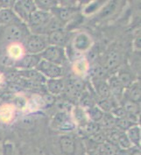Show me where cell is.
Listing matches in <instances>:
<instances>
[{"label":"cell","mask_w":141,"mask_h":155,"mask_svg":"<svg viewBox=\"0 0 141 155\" xmlns=\"http://www.w3.org/2000/svg\"><path fill=\"white\" fill-rule=\"evenodd\" d=\"M3 78H4V77H3V75L0 74V83H1V82H2V81H3Z\"/></svg>","instance_id":"b9f144b4"},{"label":"cell","mask_w":141,"mask_h":155,"mask_svg":"<svg viewBox=\"0 0 141 155\" xmlns=\"http://www.w3.org/2000/svg\"><path fill=\"white\" fill-rule=\"evenodd\" d=\"M99 106L104 110H110L111 109V104L107 99H103L99 103Z\"/></svg>","instance_id":"d590c367"},{"label":"cell","mask_w":141,"mask_h":155,"mask_svg":"<svg viewBox=\"0 0 141 155\" xmlns=\"http://www.w3.org/2000/svg\"><path fill=\"white\" fill-rule=\"evenodd\" d=\"M12 19H13V14L10 10L4 9L0 11V21H2L3 23H9Z\"/></svg>","instance_id":"d6986e66"},{"label":"cell","mask_w":141,"mask_h":155,"mask_svg":"<svg viewBox=\"0 0 141 155\" xmlns=\"http://www.w3.org/2000/svg\"><path fill=\"white\" fill-rule=\"evenodd\" d=\"M90 117H91L92 120L94 121H99L103 118V111L97 107H91V109L90 110Z\"/></svg>","instance_id":"44dd1931"},{"label":"cell","mask_w":141,"mask_h":155,"mask_svg":"<svg viewBox=\"0 0 141 155\" xmlns=\"http://www.w3.org/2000/svg\"><path fill=\"white\" fill-rule=\"evenodd\" d=\"M54 121L56 123H58L59 124H61V126L62 127L65 124L68 122L67 121V116L64 113H59L56 117H55V118H54Z\"/></svg>","instance_id":"f546056e"},{"label":"cell","mask_w":141,"mask_h":155,"mask_svg":"<svg viewBox=\"0 0 141 155\" xmlns=\"http://www.w3.org/2000/svg\"><path fill=\"white\" fill-rule=\"evenodd\" d=\"M109 88H110V92L112 91L115 95L121 94L122 93V90H123V87H122L121 83L118 81L117 77H112V78H110Z\"/></svg>","instance_id":"e0dca14e"},{"label":"cell","mask_w":141,"mask_h":155,"mask_svg":"<svg viewBox=\"0 0 141 155\" xmlns=\"http://www.w3.org/2000/svg\"><path fill=\"white\" fill-rule=\"evenodd\" d=\"M128 139L130 140L131 144H134L137 147H139L140 145V129L137 126L132 127L128 131Z\"/></svg>","instance_id":"8fae6325"},{"label":"cell","mask_w":141,"mask_h":155,"mask_svg":"<svg viewBox=\"0 0 141 155\" xmlns=\"http://www.w3.org/2000/svg\"><path fill=\"white\" fill-rule=\"evenodd\" d=\"M103 152L106 155H116L117 153L116 147L112 144H108V143L103 145Z\"/></svg>","instance_id":"4316f807"},{"label":"cell","mask_w":141,"mask_h":155,"mask_svg":"<svg viewBox=\"0 0 141 155\" xmlns=\"http://www.w3.org/2000/svg\"><path fill=\"white\" fill-rule=\"evenodd\" d=\"M118 81L121 83L122 87H129L132 83V77L130 74L128 73H122L118 76Z\"/></svg>","instance_id":"7402d4cb"},{"label":"cell","mask_w":141,"mask_h":155,"mask_svg":"<svg viewBox=\"0 0 141 155\" xmlns=\"http://www.w3.org/2000/svg\"><path fill=\"white\" fill-rule=\"evenodd\" d=\"M118 61H119V54L116 51H110L106 57V61H105L106 67L110 69H112L117 66Z\"/></svg>","instance_id":"5bb4252c"},{"label":"cell","mask_w":141,"mask_h":155,"mask_svg":"<svg viewBox=\"0 0 141 155\" xmlns=\"http://www.w3.org/2000/svg\"><path fill=\"white\" fill-rule=\"evenodd\" d=\"M39 62L38 57L35 56H26L22 60V64L25 68H31Z\"/></svg>","instance_id":"cb8c5ba5"},{"label":"cell","mask_w":141,"mask_h":155,"mask_svg":"<svg viewBox=\"0 0 141 155\" xmlns=\"http://www.w3.org/2000/svg\"><path fill=\"white\" fill-rule=\"evenodd\" d=\"M99 130V125L98 124H87V126H86V131H88L89 133H97V131Z\"/></svg>","instance_id":"d6a6232c"},{"label":"cell","mask_w":141,"mask_h":155,"mask_svg":"<svg viewBox=\"0 0 141 155\" xmlns=\"http://www.w3.org/2000/svg\"><path fill=\"white\" fill-rule=\"evenodd\" d=\"M70 12L68 11V10H67V9H63V10H61V12H60V13H59V16L60 18H61V19H63V20H67V18H69V17H70Z\"/></svg>","instance_id":"8d00e7d4"},{"label":"cell","mask_w":141,"mask_h":155,"mask_svg":"<svg viewBox=\"0 0 141 155\" xmlns=\"http://www.w3.org/2000/svg\"><path fill=\"white\" fill-rule=\"evenodd\" d=\"M38 2L41 5H49L51 4V1H38Z\"/></svg>","instance_id":"ab89813d"},{"label":"cell","mask_w":141,"mask_h":155,"mask_svg":"<svg viewBox=\"0 0 141 155\" xmlns=\"http://www.w3.org/2000/svg\"><path fill=\"white\" fill-rule=\"evenodd\" d=\"M5 37L9 41H19L22 38V30L15 25H9L5 31Z\"/></svg>","instance_id":"8992f818"},{"label":"cell","mask_w":141,"mask_h":155,"mask_svg":"<svg viewBox=\"0 0 141 155\" xmlns=\"http://www.w3.org/2000/svg\"><path fill=\"white\" fill-rule=\"evenodd\" d=\"M132 155H140V152L139 151V150H136V151H134L133 153V154Z\"/></svg>","instance_id":"60d3db41"},{"label":"cell","mask_w":141,"mask_h":155,"mask_svg":"<svg viewBox=\"0 0 141 155\" xmlns=\"http://www.w3.org/2000/svg\"><path fill=\"white\" fill-rule=\"evenodd\" d=\"M92 74L97 79V80H100L102 79L103 76H105L106 74V70L104 68L101 67V66H97V67H95L92 70Z\"/></svg>","instance_id":"d4e9b609"},{"label":"cell","mask_w":141,"mask_h":155,"mask_svg":"<svg viewBox=\"0 0 141 155\" xmlns=\"http://www.w3.org/2000/svg\"><path fill=\"white\" fill-rule=\"evenodd\" d=\"M129 96L132 102H139L140 100V87L139 84H135L129 91Z\"/></svg>","instance_id":"ac0fdd59"},{"label":"cell","mask_w":141,"mask_h":155,"mask_svg":"<svg viewBox=\"0 0 141 155\" xmlns=\"http://www.w3.org/2000/svg\"><path fill=\"white\" fill-rule=\"evenodd\" d=\"M26 48L30 53H40L46 48V42L40 36H32L27 41Z\"/></svg>","instance_id":"277c9868"},{"label":"cell","mask_w":141,"mask_h":155,"mask_svg":"<svg viewBox=\"0 0 141 155\" xmlns=\"http://www.w3.org/2000/svg\"><path fill=\"white\" fill-rule=\"evenodd\" d=\"M74 69L75 73H77L78 74H83L88 69V62L86 61H79L75 62V64L74 65Z\"/></svg>","instance_id":"ffe728a7"},{"label":"cell","mask_w":141,"mask_h":155,"mask_svg":"<svg viewBox=\"0 0 141 155\" xmlns=\"http://www.w3.org/2000/svg\"><path fill=\"white\" fill-rule=\"evenodd\" d=\"M90 41L89 37L85 34H80L75 38V46L78 50H85L90 47Z\"/></svg>","instance_id":"7c38bea8"},{"label":"cell","mask_w":141,"mask_h":155,"mask_svg":"<svg viewBox=\"0 0 141 155\" xmlns=\"http://www.w3.org/2000/svg\"><path fill=\"white\" fill-rule=\"evenodd\" d=\"M33 120L32 118H30V117H25V118L21 120V124H24L25 126H29V125L33 124Z\"/></svg>","instance_id":"f35d334b"},{"label":"cell","mask_w":141,"mask_h":155,"mask_svg":"<svg viewBox=\"0 0 141 155\" xmlns=\"http://www.w3.org/2000/svg\"><path fill=\"white\" fill-rule=\"evenodd\" d=\"M112 113L114 115H116V117H121V118L125 117V116H126V111L124 110V108H116V109H114L112 110Z\"/></svg>","instance_id":"e575fe53"},{"label":"cell","mask_w":141,"mask_h":155,"mask_svg":"<svg viewBox=\"0 0 141 155\" xmlns=\"http://www.w3.org/2000/svg\"><path fill=\"white\" fill-rule=\"evenodd\" d=\"M14 107L11 104H3L0 106V122L9 123L14 117Z\"/></svg>","instance_id":"ba28073f"},{"label":"cell","mask_w":141,"mask_h":155,"mask_svg":"<svg viewBox=\"0 0 141 155\" xmlns=\"http://www.w3.org/2000/svg\"><path fill=\"white\" fill-rule=\"evenodd\" d=\"M125 111L127 112H130V113H134L135 110H137V106L136 104L133 103V102H127L126 104H125V108H124Z\"/></svg>","instance_id":"1f68e13d"},{"label":"cell","mask_w":141,"mask_h":155,"mask_svg":"<svg viewBox=\"0 0 141 155\" xmlns=\"http://www.w3.org/2000/svg\"><path fill=\"white\" fill-rule=\"evenodd\" d=\"M116 122L115 118L111 115H105L103 117V124L106 128H113Z\"/></svg>","instance_id":"603a6c76"},{"label":"cell","mask_w":141,"mask_h":155,"mask_svg":"<svg viewBox=\"0 0 141 155\" xmlns=\"http://www.w3.org/2000/svg\"><path fill=\"white\" fill-rule=\"evenodd\" d=\"M9 55L12 59H20L23 56L24 54V48L23 47L18 43H11L7 48Z\"/></svg>","instance_id":"9c48e42d"},{"label":"cell","mask_w":141,"mask_h":155,"mask_svg":"<svg viewBox=\"0 0 141 155\" xmlns=\"http://www.w3.org/2000/svg\"><path fill=\"white\" fill-rule=\"evenodd\" d=\"M45 61L53 64H60L63 60V52L56 47H50L42 54Z\"/></svg>","instance_id":"7a4b0ae2"},{"label":"cell","mask_w":141,"mask_h":155,"mask_svg":"<svg viewBox=\"0 0 141 155\" xmlns=\"http://www.w3.org/2000/svg\"><path fill=\"white\" fill-rule=\"evenodd\" d=\"M97 90L100 97L103 99H107L110 95V90L109 88V85L104 82H98L97 85Z\"/></svg>","instance_id":"2e32d148"},{"label":"cell","mask_w":141,"mask_h":155,"mask_svg":"<svg viewBox=\"0 0 141 155\" xmlns=\"http://www.w3.org/2000/svg\"><path fill=\"white\" fill-rule=\"evenodd\" d=\"M63 88V82L59 79H50L48 82V89L53 94H58Z\"/></svg>","instance_id":"4fadbf2b"},{"label":"cell","mask_w":141,"mask_h":155,"mask_svg":"<svg viewBox=\"0 0 141 155\" xmlns=\"http://www.w3.org/2000/svg\"><path fill=\"white\" fill-rule=\"evenodd\" d=\"M59 144L62 153L65 155H75L76 151L75 141L71 137L62 136L60 140Z\"/></svg>","instance_id":"3957f363"},{"label":"cell","mask_w":141,"mask_h":155,"mask_svg":"<svg viewBox=\"0 0 141 155\" xmlns=\"http://www.w3.org/2000/svg\"><path fill=\"white\" fill-rule=\"evenodd\" d=\"M71 84L77 91H81L84 89V83L81 80H74L71 82Z\"/></svg>","instance_id":"836d02e7"},{"label":"cell","mask_w":141,"mask_h":155,"mask_svg":"<svg viewBox=\"0 0 141 155\" xmlns=\"http://www.w3.org/2000/svg\"><path fill=\"white\" fill-rule=\"evenodd\" d=\"M117 142L119 143L120 147L125 148V149L129 148V147H131V145H132L131 142H130V140L128 139V137H127L125 134H121V135H119L118 139H117Z\"/></svg>","instance_id":"484cf974"},{"label":"cell","mask_w":141,"mask_h":155,"mask_svg":"<svg viewBox=\"0 0 141 155\" xmlns=\"http://www.w3.org/2000/svg\"><path fill=\"white\" fill-rule=\"evenodd\" d=\"M115 8H116V4H115L114 2L110 3L108 5L104 8V10L103 11V12L101 13V16L102 17L109 16L110 13H112V12L115 10Z\"/></svg>","instance_id":"f1b7e54d"},{"label":"cell","mask_w":141,"mask_h":155,"mask_svg":"<svg viewBox=\"0 0 141 155\" xmlns=\"http://www.w3.org/2000/svg\"><path fill=\"white\" fill-rule=\"evenodd\" d=\"M116 124L119 127H121L122 129H128L133 125V123H131L127 119H124V118L119 119L117 122H116Z\"/></svg>","instance_id":"4dcf8cb0"},{"label":"cell","mask_w":141,"mask_h":155,"mask_svg":"<svg viewBox=\"0 0 141 155\" xmlns=\"http://www.w3.org/2000/svg\"><path fill=\"white\" fill-rule=\"evenodd\" d=\"M39 70H41L42 73L47 74L51 78H57L62 74L61 68L55 64H53L47 61H42L38 65Z\"/></svg>","instance_id":"6da1fadb"},{"label":"cell","mask_w":141,"mask_h":155,"mask_svg":"<svg viewBox=\"0 0 141 155\" xmlns=\"http://www.w3.org/2000/svg\"><path fill=\"white\" fill-rule=\"evenodd\" d=\"M21 74L23 76L26 77L27 79L31 80V81H35V82H41L44 81V77L41 74L39 73L36 70H27V71H22Z\"/></svg>","instance_id":"9a60e30c"},{"label":"cell","mask_w":141,"mask_h":155,"mask_svg":"<svg viewBox=\"0 0 141 155\" xmlns=\"http://www.w3.org/2000/svg\"><path fill=\"white\" fill-rule=\"evenodd\" d=\"M49 42L53 45H63L66 41V37L65 34L62 33L61 31H54V32H51L49 34Z\"/></svg>","instance_id":"30bf717a"},{"label":"cell","mask_w":141,"mask_h":155,"mask_svg":"<svg viewBox=\"0 0 141 155\" xmlns=\"http://www.w3.org/2000/svg\"><path fill=\"white\" fill-rule=\"evenodd\" d=\"M15 9L18 13L24 18H29L30 14L34 12V4L32 1H18L15 5Z\"/></svg>","instance_id":"5b68a950"},{"label":"cell","mask_w":141,"mask_h":155,"mask_svg":"<svg viewBox=\"0 0 141 155\" xmlns=\"http://www.w3.org/2000/svg\"><path fill=\"white\" fill-rule=\"evenodd\" d=\"M50 15L44 12L34 11L29 16V21L32 25H41L47 23L50 18Z\"/></svg>","instance_id":"52a82bcc"},{"label":"cell","mask_w":141,"mask_h":155,"mask_svg":"<svg viewBox=\"0 0 141 155\" xmlns=\"http://www.w3.org/2000/svg\"><path fill=\"white\" fill-rule=\"evenodd\" d=\"M61 27V24H60V21H59L57 18H53L51 19L48 23V29L50 30L51 32H54V31H58Z\"/></svg>","instance_id":"83f0119b"},{"label":"cell","mask_w":141,"mask_h":155,"mask_svg":"<svg viewBox=\"0 0 141 155\" xmlns=\"http://www.w3.org/2000/svg\"><path fill=\"white\" fill-rule=\"evenodd\" d=\"M43 100H44V102H45L47 104H48V105H52V104L54 103V97H53L52 95H49V94L44 95V96H43Z\"/></svg>","instance_id":"74e56055"}]
</instances>
